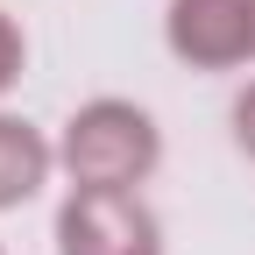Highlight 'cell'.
<instances>
[{"instance_id": "cell-1", "label": "cell", "mask_w": 255, "mask_h": 255, "mask_svg": "<svg viewBox=\"0 0 255 255\" xmlns=\"http://www.w3.org/2000/svg\"><path fill=\"white\" fill-rule=\"evenodd\" d=\"M57 163L71 170V191H135L163 163V128L135 100H85L64 121Z\"/></svg>"}, {"instance_id": "cell-2", "label": "cell", "mask_w": 255, "mask_h": 255, "mask_svg": "<svg viewBox=\"0 0 255 255\" xmlns=\"http://www.w3.org/2000/svg\"><path fill=\"white\" fill-rule=\"evenodd\" d=\"M57 255H163V227L135 191H71L57 213Z\"/></svg>"}, {"instance_id": "cell-3", "label": "cell", "mask_w": 255, "mask_h": 255, "mask_svg": "<svg viewBox=\"0 0 255 255\" xmlns=\"http://www.w3.org/2000/svg\"><path fill=\"white\" fill-rule=\"evenodd\" d=\"M163 36H170V57L191 71H234L255 57V14L248 0H170Z\"/></svg>"}, {"instance_id": "cell-4", "label": "cell", "mask_w": 255, "mask_h": 255, "mask_svg": "<svg viewBox=\"0 0 255 255\" xmlns=\"http://www.w3.org/2000/svg\"><path fill=\"white\" fill-rule=\"evenodd\" d=\"M50 142H43V128H28V121H14V114H0V213H14V206H28L43 191V177H50Z\"/></svg>"}, {"instance_id": "cell-5", "label": "cell", "mask_w": 255, "mask_h": 255, "mask_svg": "<svg viewBox=\"0 0 255 255\" xmlns=\"http://www.w3.org/2000/svg\"><path fill=\"white\" fill-rule=\"evenodd\" d=\"M21 64H28V43H21L14 14H0V92H7V85L21 78Z\"/></svg>"}, {"instance_id": "cell-6", "label": "cell", "mask_w": 255, "mask_h": 255, "mask_svg": "<svg viewBox=\"0 0 255 255\" xmlns=\"http://www.w3.org/2000/svg\"><path fill=\"white\" fill-rule=\"evenodd\" d=\"M234 142H241V149L255 156V85L241 92V100H234Z\"/></svg>"}, {"instance_id": "cell-7", "label": "cell", "mask_w": 255, "mask_h": 255, "mask_svg": "<svg viewBox=\"0 0 255 255\" xmlns=\"http://www.w3.org/2000/svg\"><path fill=\"white\" fill-rule=\"evenodd\" d=\"M248 14H255V0H248Z\"/></svg>"}, {"instance_id": "cell-8", "label": "cell", "mask_w": 255, "mask_h": 255, "mask_svg": "<svg viewBox=\"0 0 255 255\" xmlns=\"http://www.w3.org/2000/svg\"><path fill=\"white\" fill-rule=\"evenodd\" d=\"M0 255H7V248H0Z\"/></svg>"}]
</instances>
